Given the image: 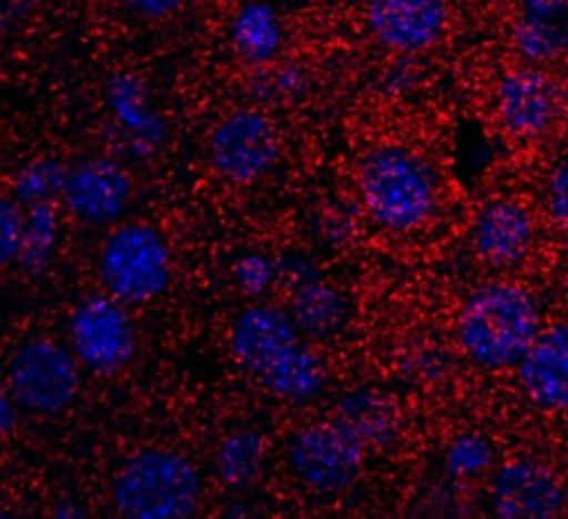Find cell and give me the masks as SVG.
Returning <instances> with one entry per match:
<instances>
[{
	"label": "cell",
	"instance_id": "obj_10",
	"mask_svg": "<svg viewBox=\"0 0 568 519\" xmlns=\"http://www.w3.org/2000/svg\"><path fill=\"white\" fill-rule=\"evenodd\" d=\"M7 390L27 413H62L80 390V359L60 342L29 339L9 359Z\"/></svg>",
	"mask_w": 568,
	"mask_h": 519
},
{
	"label": "cell",
	"instance_id": "obj_2",
	"mask_svg": "<svg viewBox=\"0 0 568 519\" xmlns=\"http://www.w3.org/2000/svg\"><path fill=\"white\" fill-rule=\"evenodd\" d=\"M302 335L291 313L251 306L231 326V350L266 390L286 401L306 404L324 390L326 370Z\"/></svg>",
	"mask_w": 568,
	"mask_h": 519
},
{
	"label": "cell",
	"instance_id": "obj_5",
	"mask_svg": "<svg viewBox=\"0 0 568 519\" xmlns=\"http://www.w3.org/2000/svg\"><path fill=\"white\" fill-rule=\"evenodd\" d=\"M111 499L126 519H189L202 503V477L182 452L144 448L120 466Z\"/></svg>",
	"mask_w": 568,
	"mask_h": 519
},
{
	"label": "cell",
	"instance_id": "obj_23",
	"mask_svg": "<svg viewBox=\"0 0 568 519\" xmlns=\"http://www.w3.org/2000/svg\"><path fill=\"white\" fill-rule=\"evenodd\" d=\"M535 193L550 228L568 248V155H557L550 160Z\"/></svg>",
	"mask_w": 568,
	"mask_h": 519
},
{
	"label": "cell",
	"instance_id": "obj_14",
	"mask_svg": "<svg viewBox=\"0 0 568 519\" xmlns=\"http://www.w3.org/2000/svg\"><path fill=\"white\" fill-rule=\"evenodd\" d=\"M364 18L373 38L399 53L435 47L448 29L446 0H366Z\"/></svg>",
	"mask_w": 568,
	"mask_h": 519
},
{
	"label": "cell",
	"instance_id": "obj_1",
	"mask_svg": "<svg viewBox=\"0 0 568 519\" xmlns=\"http://www.w3.org/2000/svg\"><path fill=\"white\" fill-rule=\"evenodd\" d=\"M548 304L550 282L515 275L481 282L457 311V344L477 368L513 373L539 335Z\"/></svg>",
	"mask_w": 568,
	"mask_h": 519
},
{
	"label": "cell",
	"instance_id": "obj_11",
	"mask_svg": "<svg viewBox=\"0 0 568 519\" xmlns=\"http://www.w3.org/2000/svg\"><path fill=\"white\" fill-rule=\"evenodd\" d=\"M71 350L95 375H118L135 355V326L126 304L113 295H89L69 317Z\"/></svg>",
	"mask_w": 568,
	"mask_h": 519
},
{
	"label": "cell",
	"instance_id": "obj_21",
	"mask_svg": "<svg viewBox=\"0 0 568 519\" xmlns=\"http://www.w3.org/2000/svg\"><path fill=\"white\" fill-rule=\"evenodd\" d=\"M69 171L60 160L42 157L22 166L13 180V197L22 206L51 204L55 197H62Z\"/></svg>",
	"mask_w": 568,
	"mask_h": 519
},
{
	"label": "cell",
	"instance_id": "obj_7",
	"mask_svg": "<svg viewBox=\"0 0 568 519\" xmlns=\"http://www.w3.org/2000/svg\"><path fill=\"white\" fill-rule=\"evenodd\" d=\"M488 503L504 519L568 517V448L546 441L497 464Z\"/></svg>",
	"mask_w": 568,
	"mask_h": 519
},
{
	"label": "cell",
	"instance_id": "obj_3",
	"mask_svg": "<svg viewBox=\"0 0 568 519\" xmlns=\"http://www.w3.org/2000/svg\"><path fill=\"white\" fill-rule=\"evenodd\" d=\"M468 242L475 257L493 271L532 268L550 282L568 251L550 228L537 193L486 200L470 220Z\"/></svg>",
	"mask_w": 568,
	"mask_h": 519
},
{
	"label": "cell",
	"instance_id": "obj_24",
	"mask_svg": "<svg viewBox=\"0 0 568 519\" xmlns=\"http://www.w3.org/2000/svg\"><path fill=\"white\" fill-rule=\"evenodd\" d=\"M495 464V446L477 432H466L455 439L448 450V466L455 475L475 477Z\"/></svg>",
	"mask_w": 568,
	"mask_h": 519
},
{
	"label": "cell",
	"instance_id": "obj_18",
	"mask_svg": "<svg viewBox=\"0 0 568 519\" xmlns=\"http://www.w3.org/2000/svg\"><path fill=\"white\" fill-rule=\"evenodd\" d=\"M291 317L304 335L328 337L344 326L348 317V302L335 286L313 279L295 291Z\"/></svg>",
	"mask_w": 568,
	"mask_h": 519
},
{
	"label": "cell",
	"instance_id": "obj_16",
	"mask_svg": "<svg viewBox=\"0 0 568 519\" xmlns=\"http://www.w3.org/2000/svg\"><path fill=\"white\" fill-rule=\"evenodd\" d=\"M510 44L530 64L568 62V0H517Z\"/></svg>",
	"mask_w": 568,
	"mask_h": 519
},
{
	"label": "cell",
	"instance_id": "obj_8",
	"mask_svg": "<svg viewBox=\"0 0 568 519\" xmlns=\"http://www.w3.org/2000/svg\"><path fill=\"white\" fill-rule=\"evenodd\" d=\"M493 102L499 126L517 142H546L568 126V82L552 67L519 60L499 75Z\"/></svg>",
	"mask_w": 568,
	"mask_h": 519
},
{
	"label": "cell",
	"instance_id": "obj_9",
	"mask_svg": "<svg viewBox=\"0 0 568 519\" xmlns=\"http://www.w3.org/2000/svg\"><path fill=\"white\" fill-rule=\"evenodd\" d=\"M98 275L104 291L126 306L146 304L171 284V251L153 226L124 224L102 244Z\"/></svg>",
	"mask_w": 568,
	"mask_h": 519
},
{
	"label": "cell",
	"instance_id": "obj_20",
	"mask_svg": "<svg viewBox=\"0 0 568 519\" xmlns=\"http://www.w3.org/2000/svg\"><path fill=\"white\" fill-rule=\"evenodd\" d=\"M266 446L260 432L237 430L231 432L217 450V472L231 486H244L260 472Z\"/></svg>",
	"mask_w": 568,
	"mask_h": 519
},
{
	"label": "cell",
	"instance_id": "obj_4",
	"mask_svg": "<svg viewBox=\"0 0 568 519\" xmlns=\"http://www.w3.org/2000/svg\"><path fill=\"white\" fill-rule=\"evenodd\" d=\"M359 195L368 217L393 233L424 226L439 204L433 164L408 146L384 144L359 162Z\"/></svg>",
	"mask_w": 568,
	"mask_h": 519
},
{
	"label": "cell",
	"instance_id": "obj_28",
	"mask_svg": "<svg viewBox=\"0 0 568 519\" xmlns=\"http://www.w3.org/2000/svg\"><path fill=\"white\" fill-rule=\"evenodd\" d=\"M16 421H18V401L11 397L9 390H4L0 401V430L4 437L11 435Z\"/></svg>",
	"mask_w": 568,
	"mask_h": 519
},
{
	"label": "cell",
	"instance_id": "obj_6",
	"mask_svg": "<svg viewBox=\"0 0 568 519\" xmlns=\"http://www.w3.org/2000/svg\"><path fill=\"white\" fill-rule=\"evenodd\" d=\"M513 375L519 397L546 426V441L568 448V304L552 291L546 322Z\"/></svg>",
	"mask_w": 568,
	"mask_h": 519
},
{
	"label": "cell",
	"instance_id": "obj_26",
	"mask_svg": "<svg viewBox=\"0 0 568 519\" xmlns=\"http://www.w3.org/2000/svg\"><path fill=\"white\" fill-rule=\"evenodd\" d=\"M271 277H273V268L268 260L260 255H248L235 266V279L244 295L262 293L271 284Z\"/></svg>",
	"mask_w": 568,
	"mask_h": 519
},
{
	"label": "cell",
	"instance_id": "obj_15",
	"mask_svg": "<svg viewBox=\"0 0 568 519\" xmlns=\"http://www.w3.org/2000/svg\"><path fill=\"white\" fill-rule=\"evenodd\" d=\"M131 193L133 184L124 166L109 157H91L69 171L62 202L75 220L102 226L126 211Z\"/></svg>",
	"mask_w": 568,
	"mask_h": 519
},
{
	"label": "cell",
	"instance_id": "obj_19",
	"mask_svg": "<svg viewBox=\"0 0 568 519\" xmlns=\"http://www.w3.org/2000/svg\"><path fill=\"white\" fill-rule=\"evenodd\" d=\"M231 38L240 55L246 60H268L280 44V27L273 9L262 2H251L240 9L231 24Z\"/></svg>",
	"mask_w": 568,
	"mask_h": 519
},
{
	"label": "cell",
	"instance_id": "obj_25",
	"mask_svg": "<svg viewBox=\"0 0 568 519\" xmlns=\"http://www.w3.org/2000/svg\"><path fill=\"white\" fill-rule=\"evenodd\" d=\"M24 222L22 204L16 197H4L0 204V262L9 266L18 262L22 240H24Z\"/></svg>",
	"mask_w": 568,
	"mask_h": 519
},
{
	"label": "cell",
	"instance_id": "obj_13",
	"mask_svg": "<svg viewBox=\"0 0 568 519\" xmlns=\"http://www.w3.org/2000/svg\"><path fill=\"white\" fill-rule=\"evenodd\" d=\"M280 157L275 124L255 109L229 113L209 138V162L220 177L251 184L264 177Z\"/></svg>",
	"mask_w": 568,
	"mask_h": 519
},
{
	"label": "cell",
	"instance_id": "obj_22",
	"mask_svg": "<svg viewBox=\"0 0 568 519\" xmlns=\"http://www.w3.org/2000/svg\"><path fill=\"white\" fill-rule=\"evenodd\" d=\"M58 240V215L51 204H36L29 206L27 222H24V240L20 248V257L16 264H20L29 273H40L53 251Z\"/></svg>",
	"mask_w": 568,
	"mask_h": 519
},
{
	"label": "cell",
	"instance_id": "obj_29",
	"mask_svg": "<svg viewBox=\"0 0 568 519\" xmlns=\"http://www.w3.org/2000/svg\"><path fill=\"white\" fill-rule=\"evenodd\" d=\"M13 4H31V2H38V0H9Z\"/></svg>",
	"mask_w": 568,
	"mask_h": 519
},
{
	"label": "cell",
	"instance_id": "obj_12",
	"mask_svg": "<svg viewBox=\"0 0 568 519\" xmlns=\"http://www.w3.org/2000/svg\"><path fill=\"white\" fill-rule=\"evenodd\" d=\"M364 444L342 421L313 424L288 446L293 475L311 490L339 492L353 486L364 468Z\"/></svg>",
	"mask_w": 568,
	"mask_h": 519
},
{
	"label": "cell",
	"instance_id": "obj_27",
	"mask_svg": "<svg viewBox=\"0 0 568 519\" xmlns=\"http://www.w3.org/2000/svg\"><path fill=\"white\" fill-rule=\"evenodd\" d=\"M129 11L140 18H164L175 13L184 0H122Z\"/></svg>",
	"mask_w": 568,
	"mask_h": 519
},
{
	"label": "cell",
	"instance_id": "obj_17",
	"mask_svg": "<svg viewBox=\"0 0 568 519\" xmlns=\"http://www.w3.org/2000/svg\"><path fill=\"white\" fill-rule=\"evenodd\" d=\"M337 421L353 430L364 446H388L399 432L395 404L375 390H353L337 406Z\"/></svg>",
	"mask_w": 568,
	"mask_h": 519
}]
</instances>
